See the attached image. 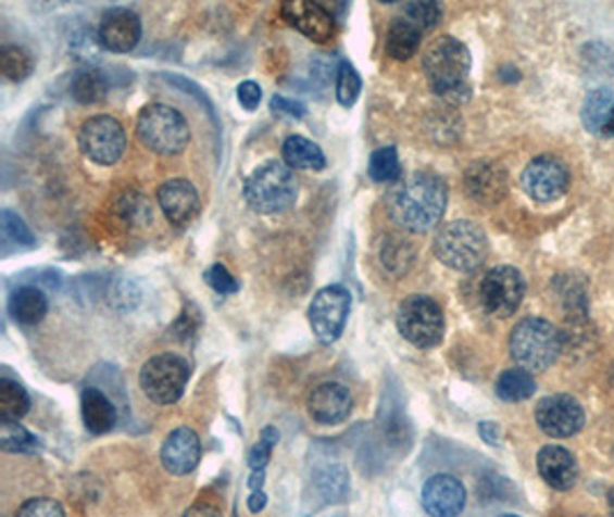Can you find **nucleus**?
Segmentation results:
<instances>
[{
  "label": "nucleus",
  "instance_id": "obj_20",
  "mask_svg": "<svg viewBox=\"0 0 614 517\" xmlns=\"http://www.w3.org/2000/svg\"><path fill=\"white\" fill-rule=\"evenodd\" d=\"M156 198H160V205L164 216L173 226H189L198 210H201V198H198V191L191 182L180 180H168L156 191Z\"/></svg>",
  "mask_w": 614,
  "mask_h": 517
},
{
  "label": "nucleus",
  "instance_id": "obj_12",
  "mask_svg": "<svg viewBox=\"0 0 614 517\" xmlns=\"http://www.w3.org/2000/svg\"><path fill=\"white\" fill-rule=\"evenodd\" d=\"M523 189L537 203H552L571 187V173L562 159L552 154H541L525 166L523 171Z\"/></svg>",
  "mask_w": 614,
  "mask_h": 517
},
{
  "label": "nucleus",
  "instance_id": "obj_48",
  "mask_svg": "<svg viewBox=\"0 0 614 517\" xmlns=\"http://www.w3.org/2000/svg\"><path fill=\"white\" fill-rule=\"evenodd\" d=\"M607 508H610V515L614 517V488H612L610 494H607Z\"/></svg>",
  "mask_w": 614,
  "mask_h": 517
},
{
  "label": "nucleus",
  "instance_id": "obj_38",
  "mask_svg": "<svg viewBox=\"0 0 614 517\" xmlns=\"http://www.w3.org/2000/svg\"><path fill=\"white\" fill-rule=\"evenodd\" d=\"M318 488L327 502H341L348 494V476L343 467H329L318 476Z\"/></svg>",
  "mask_w": 614,
  "mask_h": 517
},
{
  "label": "nucleus",
  "instance_id": "obj_44",
  "mask_svg": "<svg viewBox=\"0 0 614 517\" xmlns=\"http://www.w3.org/2000/svg\"><path fill=\"white\" fill-rule=\"evenodd\" d=\"M479 434H481V440L490 446H498L500 444V437H502V430L500 426L494 424V421H481L479 424Z\"/></svg>",
  "mask_w": 614,
  "mask_h": 517
},
{
  "label": "nucleus",
  "instance_id": "obj_35",
  "mask_svg": "<svg viewBox=\"0 0 614 517\" xmlns=\"http://www.w3.org/2000/svg\"><path fill=\"white\" fill-rule=\"evenodd\" d=\"M117 214H121L123 224L127 226H143L150 222V203L148 198L136 191H127L121 196V201L115 205Z\"/></svg>",
  "mask_w": 614,
  "mask_h": 517
},
{
  "label": "nucleus",
  "instance_id": "obj_3",
  "mask_svg": "<svg viewBox=\"0 0 614 517\" xmlns=\"http://www.w3.org/2000/svg\"><path fill=\"white\" fill-rule=\"evenodd\" d=\"M509 350L521 368L537 373L550 368L564 350V336L543 317H525L511 331Z\"/></svg>",
  "mask_w": 614,
  "mask_h": 517
},
{
  "label": "nucleus",
  "instance_id": "obj_37",
  "mask_svg": "<svg viewBox=\"0 0 614 517\" xmlns=\"http://www.w3.org/2000/svg\"><path fill=\"white\" fill-rule=\"evenodd\" d=\"M279 444V430L265 426L261 432V440L253 444V449L249 451V467L251 471H265L270 465V457L274 446Z\"/></svg>",
  "mask_w": 614,
  "mask_h": 517
},
{
  "label": "nucleus",
  "instance_id": "obj_41",
  "mask_svg": "<svg viewBox=\"0 0 614 517\" xmlns=\"http://www.w3.org/2000/svg\"><path fill=\"white\" fill-rule=\"evenodd\" d=\"M205 281L214 292H220V294H235L237 290H240V283L235 281L233 274L224 265H212L205 272Z\"/></svg>",
  "mask_w": 614,
  "mask_h": 517
},
{
  "label": "nucleus",
  "instance_id": "obj_32",
  "mask_svg": "<svg viewBox=\"0 0 614 517\" xmlns=\"http://www.w3.org/2000/svg\"><path fill=\"white\" fill-rule=\"evenodd\" d=\"M0 446L10 453H37L39 442L37 437L26 430L18 421H3L0 419Z\"/></svg>",
  "mask_w": 614,
  "mask_h": 517
},
{
  "label": "nucleus",
  "instance_id": "obj_8",
  "mask_svg": "<svg viewBox=\"0 0 614 517\" xmlns=\"http://www.w3.org/2000/svg\"><path fill=\"white\" fill-rule=\"evenodd\" d=\"M189 364L177 354H156L138 373V384L156 405H173L189 384Z\"/></svg>",
  "mask_w": 614,
  "mask_h": 517
},
{
  "label": "nucleus",
  "instance_id": "obj_21",
  "mask_svg": "<svg viewBox=\"0 0 614 517\" xmlns=\"http://www.w3.org/2000/svg\"><path fill=\"white\" fill-rule=\"evenodd\" d=\"M537 469L552 490L566 492L578 481L576 457L564 446H543L537 455Z\"/></svg>",
  "mask_w": 614,
  "mask_h": 517
},
{
  "label": "nucleus",
  "instance_id": "obj_43",
  "mask_svg": "<svg viewBox=\"0 0 614 517\" xmlns=\"http://www.w3.org/2000/svg\"><path fill=\"white\" fill-rule=\"evenodd\" d=\"M261 99H263V90H261L259 84L245 81V84H240V88H237V102H240L247 111L259 109Z\"/></svg>",
  "mask_w": 614,
  "mask_h": 517
},
{
  "label": "nucleus",
  "instance_id": "obj_17",
  "mask_svg": "<svg viewBox=\"0 0 614 517\" xmlns=\"http://www.w3.org/2000/svg\"><path fill=\"white\" fill-rule=\"evenodd\" d=\"M281 16L286 22L306 35L318 45H325L334 35V14L321 3H306V0H290L284 3Z\"/></svg>",
  "mask_w": 614,
  "mask_h": 517
},
{
  "label": "nucleus",
  "instance_id": "obj_42",
  "mask_svg": "<svg viewBox=\"0 0 614 517\" xmlns=\"http://www.w3.org/2000/svg\"><path fill=\"white\" fill-rule=\"evenodd\" d=\"M270 106H272L274 113L295 117V121H302V117L306 115V106L302 102H295V99H288V97H281V94H274Z\"/></svg>",
  "mask_w": 614,
  "mask_h": 517
},
{
  "label": "nucleus",
  "instance_id": "obj_22",
  "mask_svg": "<svg viewBox=\"0 0 614 517\" xmlns=\"http://www.w3.org/2000/svg\"><path fill=\"white\" fill-rule=\"evenodd\" d=\"M8 308L14 323L24 327H35L45 320V315L49 311V300L39 288L22 286L12 292Z\"/></svg>",
  "mask_w": 614,
  "mask_h": 517
},
{
  "label": "nucleus",
  "instance_id": "obj_39",
  "mask_svg": "<svg viewBox=\"0 0 614 517\" xmlns=\"http://www.w3.org/2000/svg\"><path fill=\"white\" fill-rule=\"evenodd\" d=\"M14 517H67L63 504L53 496H33Z\"/></svg>",
  "mask_w": 614,
  "mask_h": 517
},
{
  "label": "nucleus",
  "instance_id": "obj_31",
  "mask_svg": "<svg viewBox=\"0 0 614 517\" xmlns=\"http://www.w3.org/2000/svg\"><path fill=\"white\" fill-rule=\"evenodd\" d=\"M585 74L587 78H597V81H614V53L601 45L593 42L585 47Z\"/></svg>",
  "mask_w": 614,
  "mask_h": 517
},
{
  "label": "nucleus",
  "instance_id": "obj_51",
  "mask_svg": "<svg viewBox=\"0 0 614 517\" xmlns=\"http://www.w3.org/2000/svg\"><path fill=\"white\" fill-rule=\"evenodd\" d=\"M612 455H614V449H612Z\"/></svg>",
  "mask_w": 614,
  "mask_h": 517
},
{
  "label": "nucleus",
  "instance_id": "obj_7",
  "mask_svg": "<svg viewBox=\"0 0 614 517\" xmlns=\"http://www.w3.org/2000/svg\"><path fill=\"white\" fill-rule=\"evenodd\" d=\"M396 327L414 348H438L444 338V311L433 297L412 294L401 302L396 313Z\"/></svg>",
  "mask_w": 614,
  "mask_h": 517
},
{
  "label": "nucleus",
  "instance_id": "obj_13",
  "mask_svg": "<svg viewBox=\"0 0 614 517\" xmlns=\"http://www.w3.org/2000/svg\"><path fill=\"white\" fill-rule=\"evenodd\" d=\"M537 426L554 440H566V437L578 434L585 426V409L573 395L554 393L543 398L534 412Z\"/></svg>",
  "mask_w": 614,
  "mask_h": 517
},
{
  "label": "nucleus",
  "instance_id": "obj_26",
  "mask_svg": "<svg viewBox=\"0 0 614 517\" xmlns=\"http://www.w3.org/2000/svg\"><path fill=\"white\" fill-rule=\"evenodd\" d=\"M70 94L76 99L78 104H84V106L104 102L106 94H109V78L104 76V72H99L95 67L78 70L72 76Z\"/></svg>",
  "mask_w": 614,
  "mask_h": 517
},
{
  "label": "nucleus",
  "instance_id": "obj_15",
  "mask_svg": "<svg viewBox=\"0 0 614 517\" xmlns=\"http://www.w3.org/2000/svg\"><path fill=\"white\" fill-rule=\"evenodd\" d=\"M141 33L143 26L136 12L127 8H115L106 12L102 16V22H99L97 39L99 45L113 53H129L131 49H136L138 42H141Z\"/></svg>",
  "mask_w": 614,
  "mask_h": 517
},
{
  "label": "nucleus",
  "instance_id": "obj_29",
  "mask_svg": "<svg viewBox=\"0 0 614 517\" xmlns=\"http://www.w3.org/2000/svg\"><path fill=\"white\" fill-rule=\"evenodd\" d=\"M30 409V398L26 389L3 377L0 380V419L3 421H22Z\"/></svg>",
  "mask_w": 614,
  "mask_h": 517
},
{
  "label": "nucleus",
  "instance_id": "obj_14",
  "mask_svg": "<svg viewBox=\"0 0 614 517\" xmlns=\"http://www.w3.org/2000/svg\"><path fill=\"white\" fill-rule=\"evenodd\" d=\"M465 504L467 490L451 474H435L422 488V506L430 517H459Z\"/></svg>",
  "mask_w": 614,
  "mask_h": 517
},
{
  "label": "nucleus",
  "instance_id": "obj_6",
  "mask_svg": "<svg viewBox=\"0 0 614 517\" xmlns=\"http://www.w3.org/2000/svg\"><path fill=\"white\" fill-rule=\"evenodd\" d=\"M138 141L154 154H180L189 143V125L185 115L166 104H148L136 123Z\"/></svg>",
  "mask_w": 614,
  "mask_h": 517
},
{
  "label": "nucleus",
  "instance_id": "obj_36",
  "mask_svg": "<svg viewBox=\"0 0 614 517\" xmlns=\"http://www.w3.org/2000/svg\"><path fill=\"white\" fill-rule=\"evenodd\" d=\"M405 18L424 33L438 26L442 18V8L440 3H435V0H417V3L405 5Z\"/></svg>",
  "mask_w": 614,
  "mask_h": 517
},
{
  "label": "nucleus",
  "instance_id": "obj_24",
  "mask_svg": "<svg viewBox=\"0 0 614 517\" xmlns=\"http://www.w3.org/2000/svg\"><path fill=\"white\" fill-rule=\"evenodd\" d=\"M419 45H422V30L412 22H408L405 16L393 18L385 42V49L393 61H410V58L419 51Z\"/></svg>",
  "mask_w": 614,
  "mask_h": 517
},
{
  "label": "nucleus",
  "instance_id": "obj_5",
  "mask_svg": "<svg viewBox=\"0 0 614 517\" xmlns=\"http://www.w3.org/2000/svg\"><path fill=\"white\" fill-rule=\"evenodd\" d=\"M297 180L292 168L284 162H270L255 168L245 182V201L247 205L259 214H279L295 205L297 201Z\"/></svg>",
  "mask_w": 614,
  "mask_h": 517
},
{
  "label": "nucleus",
  "instance_id": "obj_2",
  "mask_svg": "<svg viewBox=\"0 0 614 517\" xmlns=\"http://www.w3.org/2000/svg\"><path fill=\"white\" fill-rule=\"evenodd\" d=\"M472 58L467 47L451 35L438 37L424 53V72L433 92L449 104H463L469 99Z\"/></svg>",
  "mask_w": 614,
  "mask_h": 517
},
{
  "label": "nucleus",
  "instance_id": "obj_30",
  "mask_svg": "<svg viewBox=\"0 0 614 517\" xmlns=\"http://www.w3.org/2000/svg\"><path fill=\"white\" fill-rule=\"evenodd\" d=\"M401 159H399V152H396V148H378L373 154H371V162H368V175H371V180L375 182H383V185H389V182H396V180H401Z\"/></svg>",
  "mask_w": 614,
  "mask_h": 517
},
{
  "label": "nucleus",
  "instance_id": "obj_16",
  "mask_svg": "<svg viewBox=\"0 0 614 517\" xmlns=\"http://www.w3.org/2000/svg\"><path fill=\"white\" fill-rule=\"evenodd\" d=\"M309 416L321 426H339L352 414L354 401L339 382L318 384L309 395Z\"/></svg>",
  "mask_w": 614,
  "mask_h": 517
},
{
  "label": "nucleus",
  "instance_id": "obj_49",
  "mask_svg": "<svg viewBox=\"0 0 614 517\" xmlns=\"http://www.w3.org/2000/svg\"><path fill=\"white\" fill-rule=\"evenodd\" d=\"M610 384H612V389H614V362L610 364Z\"/></svg>",
  "mask_w": 614,
  "mask_h": 517
},
{
  "label": "nucleus",
  "instance_id": "obj_45",
  "mask_svg": "<svg viewBox=\"0 0 614 517\" xmlns=\"http://www.w3.org/2000/svg\"><path fill=\"white\" fill-rule=\"evenodd\" d=\"M183 517H222L220 508H214L212 504H193L191 508L185 510Z\"/></svg>",
  "mask_w": 614,
  "mask_h": 517
},
{
  "label": "nucleus",
  "instance_id": "obj_47",
  "mask_svg": "<svg viewBox=\"0 0 614 517\" xmlns=\"http://www.w3.org/2000/svg\"><path fill=\"white\" fill-rule=\"evenodd\" d=\"M603 136H614V109H612V113H610V117H607Z\"/></svg>",
  "mask_w": 614,
  "mask_h": 517
},
{
  "label": "nucleus",
  "instance_id": "obj_25",
  "mask_svg": "<svg viewBox=\"0 0 614 517\" xmlns=\"http://www.w3.org/2000/svg\"><path fill=\"white\" fill-rule=\"evenodd\" d=\"M281 152H284V164L295 171H323L327 164L321 146H315L304 136L286 138Z\"/></svg>",
  "mask_w": 614,
  "mask_h": 517
},
{
  "label": "nucleus",
  "instance_id": "obj_27",
  "mask_svg": "<svg viewBox=\"0 0 614 517\" xmlns=\"http://www.w3.org/2000/svg\"><path fill=\"white\" fill-rule=\"evenodd\" d=\"M614 109V92L610 88L591 90L582 104V125L589 134L603 136L607 117Z\"/></svg>",
  "mask_w": 614,
  "mask_h": 517
},
{
  "label": "nucleus",
  "instance_id": "obj_4",
  "mask_svg": "<svg viewBox=\"0 0 614 517\" xmlns=\"http://www.w3.org/2000/svg\"><path fill=\"white\" fill-rule=\"evenodd\" d=\"M433 253L438 261L455 272L479 269L488 257V235L469 218L444 224L433 240Z\"/></svg>",
  "mask_w": 614,
  "mask_h": 517
},
{
  "label": "nucleus",
  "instance_id": "obj_50",
  "mask_svg": "<svg viewBox=\"0 0 614 517\" xmlns=\"http://www.w3.org/2000/svg\"><path fill=\"white\" fill-rule=\"evenodd\" d=\"M498 517H521V515H516V513H504V515H498Z\"/></svg>",
  "mask_w": 614,
  "mask_h": 517
},
{
  "label": "nucleus",
  "instance_id": "obj_46",
  "mask_svg": "<svg viewBox=\"0 0 614 517\" xmlns=\"http://www.w3.org/2000/svg\"><path fill=\"white\" fill-rule=\"evenodd\" d=\"M265 506H267V494L263 490L251 492V496H249V510L255 515V513H261Z\"/></svg>",
  "mask_w": 614,
  "mask_h": 517
},
{
  "label": "nucleus",
  "instance_id": "obj_9",
  "mask_svg": "<svg viewBox=\"0 0 614 517\" xmlns=\"http://www.w3.org/2000/svg\"><path fill=\"white\" fill-rule=\"evenodd\" d=\"M352 308V294L346 286H327L315 292L309 306V325L323 345H331L341 338Z\"/></svg>",
  "mask_w": 614,
  "mask_h": 517
},
{
  "label": "nucleus",
  "instance_id": "obj_40",
  "mask_svg": "<svg viewBox=\"0 0 614 517\" xmlns=\"http://www.w3.org/2000/svg\"><path fill=\"white\" fill-rule=\"evenodd\" d=\"M3 235L8 237L10 242H16V244H26V247H33V232L28 230V226L18 218L14 212L10 210H3Z\"/></svg>",
  "mask_w": 614,
  "mask_h": 517
},
{
  "label": "nucleus",
  "instance_id": "obj_11",
  "mask_svg": "<svg viewBox=\"0 0 614 517\" xmlns=\"http://www.w3.org/2000/svg\"><path fill=\"white\" fill-rule=\"evenodd\" d=\"M525 290H527L525 276L516 267L502 265V267H492L484 276L479 294L484 308L490 315L504 320V317H511L521 308L525 300Z\"/></svg>",
  "mask_w": 614,
  "mask_h": 517
},
{
  "label": "nucleus",
  "instance_id": "obj_19",
  "mask_svg": "<svg viewBox=\"0 0 614 517\" xmlns=\"http://www.w3.org/2000/svg\"><path fill=\"white\" fill-rule=\"evenodd\" d=\"M465 191L481 205H498L509 191V175L494 162H477L465 171Z\"/></svg>",
  "mask_w": 614,
  "mask_h": 517
},
{
  "label": "nucleus",
  "instance_id": "obj_1",
  "mask_svg": "<svg viewBox=\"0 0 614 517\" xmlns=\"http://www.w3.org/2000/svg\"><path fill=\"white\" fill-rule=\"evenodd\" d=\"M449 203V189L440 175L414 173L393 191L389 212L401 228L410 232H428L442 222Z\"/></svg>",
  "mask_w": 614,
  "mask_h": 517
},
{
  "label": "nucleus",
  "instance_id": "obj_10",
  "mask_svg": "<svg viewBox=\"0 0 614 517\" xmlns=\"http://www.w3.org/2000/svg\"><path fill=\"white\" fill-rule=\"evenodd\" d=\"M78 148L92 164L111 166L127 150V131L111 115H95L78 129Z\"/></svg>",
  "mask_w": 614,
  "mask_h": 517
},
{
  "label": "nucleus",
  "instance_id": "obj_23",
  "mask_svg": "<svg viewBox=\"0 0 614 517\" xmlns=\"http://www.w3.org/2000/svg\"><path fill=\"white\" fill-rule=\"evenodd\" d=\"M82 419L92 434H104L115 426L117 412L111 403V398H106L95 387H88L82 393Z\"/></svg>",
  "mask_w": 614,
  "mask_h": 517
},
{
  "label": "nucleus",
  "instance_id": "obj_34",
  "mask_svg": "<svg viewBox=\"0 0 614 517\" xmlns=\"http://www.w3.org/2000/svg\"><path fill=\"white\" fill-rule=\"evenodd\" d=\"M360 92H362L360 74H356V70L348 61H341L339 72H336V99H339L341 106L350 109L356 104Z\"/></svg>",
  "mask_w": 614,
  "mask_h": 517
},
{
  "label": "nucleus",
  "instance_id": "obj_18",
  "mask_svg": "<svg viewBox=\"0 0 614 517\" xmlns=\"http://www.w3.org/2000/svg\"><path fill=\"white\" fill-rule=\"evenodd\" d=\"M160 461L168 474L187 476L201 463V440L187 426L175 428L162 444Z\"/></svg>",
  "mask_w": 614,
  "mask_h": 517
},
{
  "label": "nucleus",
  "instance_id": "obj_33",
  "mask_svg": "<svg viewBox=\"0 0 614 517\" xmlns=\"http://www.w3.org/2000/svg\"><path fill=\"white\" fill-rule=\"evenodd\" d=\"M33 70L35 61L24 47H5L0 51V72H3V76L10 78V81H26Z\"/></svg>",
  "mask_w": 614,
  "mask_h": 517
},
{
  "label": "nucleus",
  "instance_id": "obj_28",
  "mask_svg": "<svg viewBox=\"0 0 614 517\" xmlns=\"http://www.w3.org/2000/svg\"><path fill=\"white\" fill-rule=\"evenodd\" d=\"M494 391L506 403H523L527 398L534 395L537 391V380L534 375L525 368H509L498 377V384H494Z\"/></svg>",
  "mask_w": 614,
  "mask_h": 517
}]
</instances>
